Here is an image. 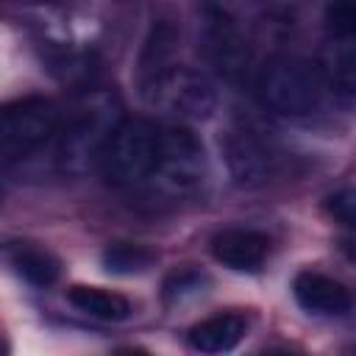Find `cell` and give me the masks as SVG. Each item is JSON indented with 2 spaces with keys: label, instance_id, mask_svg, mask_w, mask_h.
I'll return each instance as SVG.
<instances>
[{
  "label": "cell",
  "instance_id": "12",
  "mask_svg": "<svg viewBox=\"0 0 356 356\" xmlns=\"http://www.w3.org/2000/svg\"><path fill=\"white\" fill-rule=\"evenodd\" d=\"M245 331H248L245 317L228 312V314L206 317L197 325H192L186 334V342L197 353H228L242 342Z\"/></svg>",
  "mask_w": 356,
  "mask_h": 356
},
{
  "label": "cell",
  "instance_id": "16",
  "mask_svg": "<svg viewBox=\"0 0 356 356\" xmlns=\"http://www.w3.org/2000/svg\"><path fill=\"white\" fill-rule=\"evenodd\" d=\"M100 259H103V267L114 275H136V273H145L153 267L156 253L145 245L117 242V245H108Z\"/></svg>",
  "mask_w": 356,
  "mask_h": 356
},
{
  "label": "cell",
  "instance_id": "4",
  "mask_svg": "<svg viewBox=\"0 0 356 356\" xmlns=\"http://www.w3.org/2000/svg\"><path fill=\"white\" fill-rule=\"evenodd\" d=\"M197 47L220 78L242 83L250 75L253 56L248 36L236 17L217 0H203L197 6Z\"/></svg>",
  "mask_w": 356,
  "mask_h": 356
},
{
  "label": "cell",
  "instance_id": "7",
  "mask_svg": "<svg viewBox=\"0 0 356 356\" xmlns=\"http://www.w3.org/2000/svg\"><path fill=\"white\" fill-rule=\"evenodd\" d=\"M181 50V31L170 17H156L142 39L139 56H136V89L145 103H156L170 75L181 67L178 64Z\"/></svg>",
  "mask_w": 356,
  "mask_h": 356
},
{
  "label": "cell",
  "instance_id": "2",
  "mask_svg": "<svg viewBox=\"0 0 356 356\" xmlns=\"http://www.w3.org/2000/svg\"><path fill=\"white\" fill-rule=\"evenodd\" d=\"M256 92L261 103L292 120L320 117L331 108L334 86L323 75V70L298 56H273L256 75Z\"/></svg>",
  "mask_w": 356,
  "mask_h": 356
},
{
  "label": "cell",
  "instance_id": "8",
  "mask_svg": "<svg viewBox=\"0 0 356 356\" xmlns=\"http://www.w3.org/2000/svg\"><path fill=\"white\" fill-rule=\"evenodd\" d=\"M220 147H222V159H225L228 175L234 178L236 186L253 189V186H261V184H267L273 178V172H275V150L270 147V142L256 128H250L245 122L231 125L222 134Z\"/></svg>",
  "mask_w": 356,
  "mask_h": 356
},
{
  "label": "cell",
  "instance_id": "18",
  "mask_svg": "<svg viewBox=\"0 0 356 356\" xmlns=\"http://www.w3.org/2000/svg\"><path fill=\"white\" fill-rule=\"evenodd\" d=\"M325 211L337 222H342L348 228H356V186H348V189H339V192L328 195Z\"/></svg>",
  "mask_w": 356,
  "mask_h": 356
},
{
  "label": "cell",
  "instance_id": "5",
  "mask_svg": "<svg viewBox=\"0 0 356 356\" xmlns=\"http://www.w3.org/2000/svg\"><path fill=\"white\" fill-rule=\"evenodd\" d=\"M61 128L58 103L42 95L14 100L0 117V159L3 167L22 161L44 142H50Z\"/></svg>",
  "mask_w": 356,
  "mask_h": 356
},
{
  "label": "cell",
  "instance_id": "3",
  "mask_svg": "<svg viewBox=\"0 0 356 356\" xmlns=\"http://www.w3.org/2000/svg\"><path fill=\"white\" fill-rule=\"evenodd\" d=\"M161 156V125L150 120H122L114 131L103 159L100 175L111 186H139L147 184L159 167Z\"/></svg>",
  "mask_w": 356,
  "mask_h": 356
},
{
  "label": "cell",
  "instance_id": "9",
  "mask_svg": "<svg viewBox=\"0 0 356 356\" xmlns=\"http://www.w3.org/2000/svg\"><path fill=\"white\" fill-rule=\"evenodd\" d=\"M153 106H164L178 120H209L217 108V89L203 72L178 67Z\"/></svg>",
  "mask_w": 356,
  "mask_h": 356
},
{
  "label": "cell",
  "instance_id": "13",
  "mask_svg": "<svg viewBox=\"0 0 356 356\" xmlns=\"http://www.w3.org/2000/svg\"><path fill=\"white\" fill-rule=\"evenodd\" d=\"M317 67L334 89L356 92V36H328Z\"/></svg>",
  "mask_w": 356,
  "mask_h": 356
},
{
  "label": "cell",
  "instance_id": "1",
  "mask_svg": "<svg viewBox=\"0 0 356 356\" xmlns=\"http://www.w3.org/2000/svg\"><path fill=\"white\" fill-rule=\"evenodd\" d=\"M122 103L111 89H89L61 120L53 161L64 175H83L100 167V159L122 125Z\"/></svg>",
  "mask_w": 356,
  "mask_h": 356
},
{
  "label": "cell",
  "instance_id": "17",
  "mask_svg": "<svg viewBox=\"0 0 356 356\" xmlns=\"http://www.w3.org/2000/svg\"><path fill=\"white\" fill-rule=\"evenodd\" d=\"M323 22L328 36H356V0H328Z\"/></svg>",
  "mask_w": 356,
  "mask_h": 356
},
{
  "label": "cell",
  "instance_id": "19",
  "mask_svg": "<svg viewBox=\"0 0 356 356\" xmlns=\"http://www.w3.org/2000/svg\"><path fill=\"white\" fill-rule=\"evenodd\" d=\"M200 284H203V275H197V273H178V275H172L167 281V298L172 300V298H181L186 292H197Z\"/></svg>",
  "mask_w": 356,
  "mask_h": 356
},
{
  "label": "cell",
  "instance_id": "14",
  "mask_svg": "<svg viewBox=\"0 0 356 356\" xmlns=\"http://www.w3.org/2000/svg\"><path fill=\"white\" fill-rule=\"evenodd\" d=\"M67 300L95 317V320H106V323H122L131 317V300L122 298L120 292H108V289H100V286H86V284H75L70 292H67Z\"/></svg>",
  "mask_w": 356,
  "mask_h": 356
},
{
  "label": "cell",
  "instance_id": "6",
  "mask_svg": "<svg viewBox=\"0 0 356 356\" xmlns=\"http://www.w3.org/2000/svg\"><path fill=\"white\" fill-rule=\"evenodd\" d=\"M206 175V156L200 139L186 125H161V156L153 172L159 189L178 195H192Z\"/></svg>",
  "mask_w": 356,
  "mask_h": 356
},
{
  "label": "cell",
  "instance_id": "15",
  "mask_svg": "<svg viewBox=\"0 0 356 356\" xmlns=\"http://www.w3.org/2000/svg\"><path fill=\"white\" fill-rule=\"evenodd\" d=\"M6 259L14 267V273L33 286H50L58 278V261L47 250L33 248L28 242H11L6 248Z\"/></svg>",
  "mask_w": 356,
  "mask_h": 356
},
{
  "label": "cell",
  "instance_id": "10",
  "mask_svg": "<svg viewBox=\"0 0 356 356\" xmlns=\"http://www.w3.org/2000/svg\"><path fill=\"white\" fill-rule=\"evenodd\" d=\"M209 250L222 267L236 273H253L264 264L270 253V236L256 228H225L211 236Z\"/></svg>",
  "mask_w": 356,
  "mask_h": 356
},
{
  "label": "cell",
  "instance_id": "11",
  "mask_svg": "<svg viewBox=\"0 0 356 356\" xmlns=\"http://www.w3.org/2000/svg\"><path fill=\"white\" fill-rule=\"evenodd\" d=\"M292 295H295L298 306L312 314H345L353 303L345 284H339L323 273H312V270H303L295 275Z\"/></svg>",
  "mask_w": 356,
  "mask_h": 356
},
{
  "label": "cell",
  "instance_id": "20",
  "mask_svg": "<svg viewBox=\"0 0 356 356\" xmlns=\"http://www.w3.org/2000/svg\"><path fill=\"white\" fill-rule=\"evenodd\" d=\"M267 3V0H264ZM270 3H281V6H286V3H292V0H270Z\"/></svg>",
  "mask_w": 356,
  "mask_h": 356
}]
</instances>
